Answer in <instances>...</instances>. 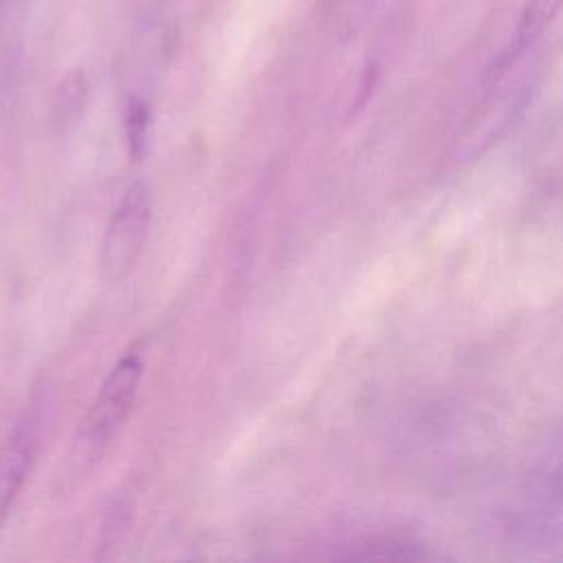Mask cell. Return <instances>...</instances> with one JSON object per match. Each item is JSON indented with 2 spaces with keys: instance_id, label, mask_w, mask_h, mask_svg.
<instances>
[{
  "instance_id": "277c9868",
  "label": "cell",
  "mask_w": 563,
  "mask_h": 563,
  "mask_svg": "<svg viewBox=\"0 0 563 563\" xmlns=\"http://www.w3.org/2000/svg\"><path fill=\"white\" fill-rule=\"evenodd\" d=\"M31 440L15 435L0 446V517L11 508L31 464Z\"/></svg>"
},
{
  "instance_id": "52a82bcc",
  "label": "cell",
  "mask_w": 563,
  "mask_h": 563,
  "mask_svg": "<svg viewBox=\"0 0 563 563\" xmlns=\"http://www.w3.org/2000/svg\"><path fill=\"white\" fill-rule=\"evenodd\" d=\"M81 77H75V79H66L62 84V90H59V99H57V110H59V121H66V117L73 112L77 114V106L81 103V95H84V86L79 81Z\"/></svg>"
},
{
  "instance_id": "7a4b0ae2",
  "label": "cell",
  "mask_w": 563,
  "mask_h": 563,
  "mask_svg": "<svg viewBox=\"0 0 563 563\" xmlns=\"http://www.w3.org/2000/svg\"><path fill=\"white\" fill-rule=\"evenodd\" d=\"M141 374H143V363L134 352L125 354L110 369L108 378L101 385L99 396L95 398L92 407L88 409L77 431L75 442L79 444L81 457H97L108 446L112 435H117V431L121 429V424L125 422L134 405Z\"/></svg>"
},
{
  "instance_id": "6da1fadb",
  "label": "cell",
  "mask_w": 563,
  "mask_h": 563,
  "mask_svg": "<svg viewBox=\"0 0 563 563\" xmlns=\"http://www.w3.org/2000/svg\"><path fill=\"white\" fill-rule=\"evenodd\" d=\"M506 530L512 545L563 556V477L543 473L510 508Z\"/></svg>"
},
{
  "instance_id": "ba28073f",
  "label": "cell",
  "mask_w": 563,
  "mask_h": 563,
  "mask_svg": "<svg viewBox=\"0 0 563 563\" xmlns=\"http://www.w3.org/2000/svg\"><path fill=\"white\" fill-rule=\"evenodd\" d=\"M545 473H552V475H559L563 477V444L554 451V455L550 457V464L545 466Z\"/></svg>"
},
{
  "instance_id": "3957f363",
  "label": "cell",
  "mask_w": 563,
  "mask_h": 563,
  "mask_svg": "<svg viewBox=\"0 0 563 563\" xmlns=\"http://www.w3.org/2000/svg\"><path fill=\"white\" fill-rule=\"evenodd\" d=\"M152 220V198L143 183H132L117 205L99 249V275L119 284L139 260Z\"/></svg>"
},
{
  "instance_id": "5b68a950",
  "label": "cell",
  "mask_w": 563,
  "mask_h": 563,
  "mask_svg": "<svg viewBox=\"0 0 563 563\" xmlns=\"http://www.w3.org/2000/svg\"><path fill=\"white\" fill-rule=\"evenodd\" d=\"M561 9H563V0H528L519 15L512 51L508 57H517L532 42H537L543 35V31L554 22V18L561 13Z\"/></svg>"
},
{
  "instance_id": "8992f818",
  "label": "cell",
  "mask_w": 563,
  "mask_h": 563,
  "mask_svg": "<svg viewBox=\"0 0 563 563\" xmlns=\"http://www.w3.org/2000/svg\"><path fill=\"white\" fill-rule=\"evenodd\" d=\"M147 123H150V112L145 101H141L139 97H130L125 106V136H128L132 156H141L145 150Z\"/></svg>"
}]
</instances>
